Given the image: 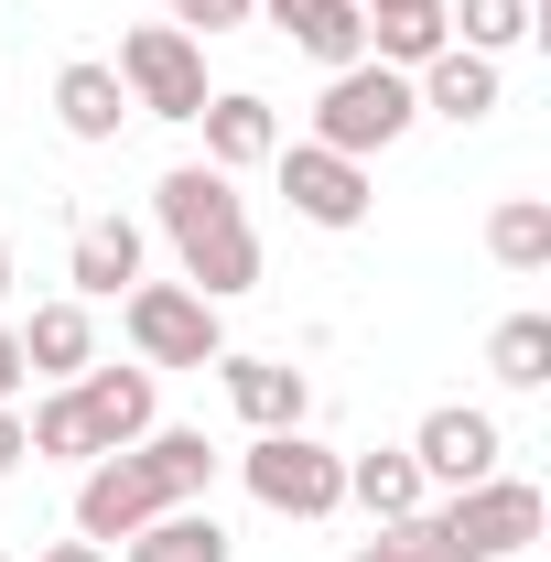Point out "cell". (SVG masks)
Wrapping results in <instances>:
<instances>
[{"label":"cell","mask_w":551,"mask_h":562,"mask_svg":"<svg viewBox=\"0 0 551 562\" xmlns=\"http://www.w3.org/2000/svg\"><path fill=\"white\" fill-rule=\"evenodd\" d=\"M206 487H216V443L195 432V422H151L140 443L98 454V465L76 476V541H109V552H120L140 519L195 508Z\"/></svg>","instance_id":"1"},{"label":"cell","mask_w":551,"mask_h":562,"mask_svg":"<svg viewBox=\"0 0 551 562\" xmlns=\"http://www.w3.org/2000/svg\"><path fill=\"white\" fill-rule=\"evenodd\" d=\"M151 216H162L173 260H184V281H195L206 303H238V292L260 281V227H249L238 173H216V162H173V173L151 184Z\"/></svg>","instance_id":"2"},{"label":"cell","mask_w":551,"mask_h":562,"mask_svg":"<svg viewBox=\"0 0 551 562\" xmlns=\"http://www.w3.org/2000/svg\"><path fill=\"white\" fill-rule=\"evenodd\" d=\"M412 530H421L432 562H519L551 530V497L530 476H476V487H443Z\"/></svg>","instance_id":"3"},{"label":"cell","mask_w":551,"mask_h":562,"mask_svg":"<svg viewBox=\"0 0 551 562\" xmlns=\"http://www.w3.org/2000/svg\"><path fill=\"white\" fill-rule=\"evenodd\" d=\"M421 120V98H412V76L401 66H379V55H357V66L325 76V98H314V140L325 151H346V162H368V151H390V140Z\"/></svg>","instance_id":"4"},{"label":"cell","mask_w":551,"mask_h":562,"mask_svg":"<svg viewBox=\"0 0 551 562\" xmlns=\"http://www.w3.org/2000/svg\"><path fill=\"white\" fill-rule=\"evenodd\" d=\"M120 325H131V357L140 368H216L227 357V325L195 281H131L120 292Z\"/></svg>","instance_id":"5"},{"label":"cell","mask_w":551,"mask_h":562,"mask_svg":"<svg viewBox=\"0 0 551 562\" xmlns=\"http://www.w3.org/2000/svg\"><path fill=\"white\" fill-rule=\"evenodd\" d=\"M120 87H131L140 120H184L195 131V109H206V44L184 33V22H131L120 33Z\"/></svg>","instance_id":"6"},{"label":"cell","mask_w":551,"mask_h":562,"mask_svg":"<svg viewBox=\"0 0 551 562\" xmlns=\"http://www.w3.org/2000/svg\"><path fill=\"white\" fill-rule=\"evenodd\" d=\"M238 476H249V497H260L271 519H336L346 508V454L314 443V432H260V443L238 454Z\"/></svg>","instance_id":"7"},{"label":"cell","mask_w":551,"mask_h":562,"mask_svg":"<svg viewBox=\"0 0 551 562\" xmlns=\"http://www.w3.org/2000/svg\"><path fill=\"white\" fill-rule=\"evenodd\" d=\"M271 173H281V195H292L303 227H368V206H379L368 162H346V151H325V140H281Z\"/></svg>","instance_id":"8"},{"label":"cell","mask_w":551,"mask_h":562,"mask_svg":"<svg viewBox=\"0 0 551 562\" xmlns=\"http://www.w3.org/2000/svg\"><path fill=\"white\" fill-rule=\"evenodd\" d=\"M497 454H508V432H497V412H476V401H443V412H421V432H412L421 487H476V476H497Z\"/></svg>","instance_id":"9"},{"label":"cell","mask_w":551,"mask_h":562,"mask_svg":"<svg viewBox=\"0 0 551 562\" xmlns=\"http://www.w3.org/2000/svg\"><path fill=\"white\" fill-rule=\"evenodd\" d=\"M66 390L87 412V432H98V454H120V443H140L162 422V368H76Z\"/></svg>","instance_id":"10"},{"label":"cell","mask_w":551,"mask_h":562,"mask_svg":"<svg viewBox=\"0 0 551 562\" xmlns=\"http://www.w3.org/2000/svg\"><path fill=\"white\" fill-rule=\"evenodd\" d=\"M216 379H227V401H238V422L249 432H303V412H314V379L292 368V357H216Z\"/></svg>","instance_id":"11"},{"label":"cell","mask_w":551,"mask_h":562,"mask_svg":"<svg viewBox=\"0 0 551 562\" xmlns=\"http://www.w3.org/2000/svg\"><path fill=\"white\" fill-rule=\"evenodd\" d=\"M140 260H151V238H140L131 216H76V238H66L76 303H120V292L140 281Z\"/></svg>","instance_id":"12"},{"label":"cell","mask_w":551,"mask_h":562,"mask_svg":"<svg viewBox=\"0 0 551 562\" xmlns=\"http://www.w3.org/2000/svg\"><path fill=\"white\" fill-rule=\"evenodd\" d=\"M195 131H206L216 173H260V162L281 151V109L260 98V87H216L206 109H195Z\"/></svg>","instance_id":"13"},{"label":"cell","mask_w":551,"mask_h":562,"mask_svg":"<svg viewBox=\"0 0 551 562\" xmlns=\"http://www.w3.org/2000/svg\"><path fill=\"white\" fill-rule=\"evenodd\" d=\"M421 120H454V131H476L486 109H497V55H465V44H443L432 66L412 76Z\"/></svg>","instance_id":"14"},{"label":"cell","mask_w":551,"mask_h":562,"mask_svg":"<svg viewBox=\"0 0 551 562\" xmlns=\"http://www.w3.org/2000/svg\"><path fill=\"white\" fill-rule=\"evenodd\" d=\"M357 11H368V55H379V66H401V76H421L443 44H454L443 0H357Z\"/></svg>","instance_id":"15"},{"label":"cell","mask_w":551,"mask_h":562,"mask_svg":"<svg viewBox=\"0 0 551 562\" xmlns=\"http://www.w3.org/2000/svg\"><path fill=\"white\" fill-rule=\"evenodd\" d=\"M11 336H22V368H33V379H55V390H66L76 368H98V325H87V303H33V325H11Z\"/></svg>","instance_id":"16"},{"label":"cell","mask_w":551,"mask_h":562,"mask_svg":"<svg viewBox=\"0 0 551 562\" xmlns=\"http://www.w3.org/2000/svg\"><path fill=\"white\" fill-rule=\"evenodd\" d=\"M346 497L390 530V519H421L432 508V487H421V465H412V443H379V454H346Z\"/></svg>","instance_id":"17"},{"label":"cell","mask_w":551,"mask_h":562,"mask_svg":"<svg viewBox=\"0 0 551 562\" xmlns=\"http://www.w3.org/2000/svg\"><path fill=\"white\" fill-rule=\"evenodd\" d=\"M55 120H66V140H120V120H131V87H120V66L76 55V66L55 76Z\"/></svg>","instance_id":"18"},{"label":"cell","mask_w":551,"mask_h":562,"mask_svg":"<svg viewBox=\"0 0 551 562\" xmlns=\"http://www.w3.org/2000/svg\"><path fill=\"white\" fill-rule=\"evenodd\" d=\"M120 562H227V530H216V508H162L120 541Z\"/></svg>","instance_id":"19"},{"label":"cell","mask_w":551,"mask_h":562,"mask_svg":"<svg viewBox=\"0 0 551 562\" xmlns=\"http://www.w3.org/2000/svg\"><path fill=\"white\" fill-rule=\"evenodd\" d=\"M281 33H292V55H314L325 76L368 55V11H357V0H303V11H292Z\"/></svg>","instance_id":"20"},{"label":"cell","mask_w":551,"mask_h":562,"mask_svg":"<svg viewBox=\"0 0 551 562\" xmlns=\"http://www.w3.org/2000/svg\"><path fill=\"white\" fill-rule=\"evenodd\" d=\"M443 22H454L465 55H519L541 33V0H443Z\"/></svg>","instance_id":"21"},{"label":"cell","mask_w":551,"mask_h":562,"mask_svg":"<svg viewBox=\"0 0 551 562\" xmlns=\"http://www.w3.org/2000/svg\"><path fill=\"white\" fill-rule=\"evenodd\" d=\"M486 260L497 271H551V195H508L486 216Z\"/></svg>","instance_id":"22"},{"label":"cell","mask_w":551,"mask_h":562,"mask_svg":"<svg viewBox=\"0 0 551 562\" xmlns=\"http://www.w3.org/2000/svg\"><path fill=\"white\" fill-rule=\"evenodd\" d=\"M486 368H497V390H541L551 379V314H508L486 336Z\"/></svg>","instance_id":"23"},{"label":"cell","mask_w":551,"mask_h":562,"mask_svg":"<svg viewBox=\"0 0 551 562\" xmlns=\"http://www.w3.org/2000/svg\"><path fill=\"white\" fill-rule=\"evenodd\" d=\"M22 432H33V465H98V432H87V412H76V390H44Z\"/></svg>","instance_id":"24"},{"label":"cell","mask_w":551,"mask_h":562,"mask_svg":"<svg viewBox=\"0 0 551 562\" xmlns=\"http://www.w3.org/2000/svg\"><path fill=\"white\" fill-rule=\"evenodd\" d=\"M173 22L206 44V33H238V22H260V0H173Z\"/></svg>","instance_id":"25"},{"label":"cell","mask_w":551,"mask_h":562,"mask_svg":"<svg viewBox=\"0 0 551 562\" xmlns=\"http://www.w3.org/2000/svg\"><path fill=\"white\" fill-rule=\"evenodd\" d=\"M346 562H432V552H421V530H412V519H390L368 552H346Z\"/></svg>","instance_id":"26"},{"label":"cell","mask_w":551,"mask_h":562,"mask_svg":"<svg viewBox=\"0 0 551 562\" xmlns=\"http://www.w3.org/2000/svg\"><path fill=\"white\" fill-rule=\"evenodd\" d=\"M22 390H33V368H22V336L0 325V401H22Z\"/></svg>","instance_id":"27"},{"label":"cell","mask_w":551,"mask_h":562,"mask_svg":"<svg viewBox=\"0 0 551 562\" xmlns=\"http://www.w3.org/2000/svg\"><path fill=\"white\" fill-rule=\"evenodd\" d=\"M22 454H33V432H22V412H11V401H0V476H11Z\"/></svg>","instance_id":"28"},{"label":"cell","mask_w":551,"mask_h":562,"mask_svg":"<svg viewBox=\"0 0 551 562\" xmlns=\"http://www.w3.org/2000/svg\"><path fill=\"white\" fill-rule=\"evenodd\" d=\"M44 562H109V541H55Z\"/></svg>","instance_id":"29"},{"label":"cell","mask_w":551,"mask_h":562,"mask_svg":"<svg viewBox=\"0 0 551 562\" xmlns=\"http://www.w3.org/2000/svg\"><path fill=\"white\" fill-rule=\"evenodd\" d=\"M0 303H11V238H0Z\"/></svg>","instance_id":"30"},{"label":"cell","mask_w":551,"mask_h":562,"mask_svg":"<svg viewBox=\"0 0 551 562\" xmlns=\"http://www.w3.org/2000/svg\"><path fill=\"white\" fill-rule=\"evenodd\" d=\"M162 11H173V0H162Z\"/></svg>","instance_id":"31"},{"label":"cell","mask_w":551,"mask_h":562,"mask_svg":"<svg viewBox=\"0 0 551 562\" xmlns=\"http://www.w3.org/2000/svg\"><path fill=\"white\" fill-rule=\"evenodd\" d=\"M0 562H11V552H0Z\"/></svg>","instance_id":"32"}]
</instances>
